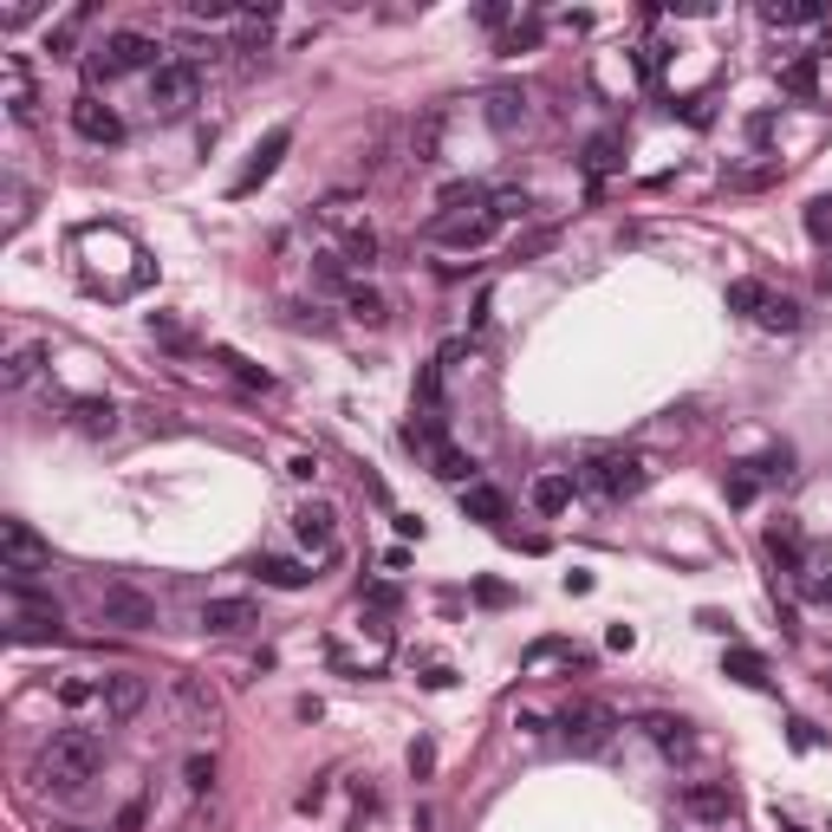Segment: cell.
Listing matches in <instances>:
<instances>
[{
	"mask_svg": "<svg viewBox=\"0 0 832 832\" xmlns=\"http://www.w3.org/2000/svg\"><path fill=\"white\" fill-rule=\"evenodd\" d=\"M729 813H735L729 780H690L683 787V820H696V826H729Z\"/></svg>",
	"mask_w": 832,
	"mask_h": 832,
	"instance_id": "8fae6325",
	"label": "cell"
},
{
	"mask_svg": "<svg viewBox=\"0 0 832 832\" xmlns=\"http://www.w3.org/2000/svg\"><path fill=\"white\" fill-rule=\"evenodd\" d=\"M351 196H326V202H319V221H332V228H339V221H351Z\"/></svg>",
	"mask_w": 832,
	"mask_h": 832,
	"instance_id": "60d3db41",
	"label": "cell"
},
{
	"mask_svg": "<svg viewBox=\"0 0 832 832\" xmlns=\"http://www.w3.org/2000/svg\"><path fill=\"white\" fill-rule=\"evenodd\" d=\"M169 702H176V715H183L189 729H221V696L208 690L202 677H176V683H169Z\"/></svg>",
	"mask_w": 832,
	"mask_h": 832,
	"instance_id": "4fadbf2b",
	"label": "cell"
},
{
	"mask_svg": "<svg viewBox=\"0 0 832 832\" xmlns=\"http://www.w3.org/2000/svg\"><path fill=\"white\" fill-rule=\"evenodd\" d=\"M40 364H46V346L40 339H20V346L0 358V391H26L40 377Z\"/></svg>",
	"mask_w": 832,
	"mask_h": 832,
	"instance_id": "2e32d148",
	"label": "cell"
},
{
	"mask_svg": "<svg viewBox=\"0 0 832 832\" xmlns=\"http://www.w3.org/2000/svg\"><path fill=\"white\" fill-rule=\"evenodd\" d=\"M488 124H494L501 138H514V131H527V91H514V85H501V91H488Z\"/></svg>",
	"mask_w": 832,
	"mask_h": 832,
	"instance_id": "ac0fdd59",
	"label": "cell"
},
{
	"mask_svg": "<svg viewBox=\"0 0 832 832\" xmlns=\"http://www.w3.org/2000/svg\"><path fill=\"white\" fill-rule=\"evenodd\" d=\"M364 605H371V612H391V605H397V585H371Z\"/></svg>",
	"mask_w": 832,
	"mask_h": 832,
	"instance_id": "ee69618b",
	"label": "cell"
},
{
	"mask_svg": "<svg viewBox=\"0 0 832 832\" xmlns=\"http://www.w3.org/2000/svg\"><path fill=\"white\" fill-rule=\"evenodd\" d=\"M585 163H592V169H599V176H605V169H612V163H618V131H605V138L592 143V156H585Z\"/></svg>",
	"mask_w": 832,
	"mask_h": 832,
	"instance_id": "f35d334b",
	"label": "cell"
},
{
	"mask_svg": "<svg viewBox=\"0 0 832 832\" xmlns=\"http://www.w3.org/2000/svg\"><path fill=\"white\" fill-rule=\"evenodd\" d=\"M488 215H494V221H514V215H527V189H494V196H488Z\"/></svg>",
	"mask_w": 832,
	"mask_h": 832,
	"instance_id": "8d00e7d4",
	"label": "cell"
},
{
	"mask_svg": "<svg viewBox=\"0 0 832 832\" xmlns=\"http://www.w3.org/2000/svg\"><path fill=\"white\" fill-rule=\"evenodd\" d=\"M202 105V66L196 59H169L150 78V118H189Z\"/></svg>",
	"mask_w": 832,
	"mask_h": 832,
	"instance_id": "277c9868",
	"label": "cell"
},
{
	"mask_svg": "<svg viewBox=\"0 0 832 832\" xmlns=\"http://www.w3.org/2000/svg\"><path fill=\"white\" fill-rule=\"evenodd\" d=\"M72 416H78L85 436H111V429H118V404H105V397H78Z\"/></svg>",
	"mask_w": 832,
	"mask_h": 832,
	"instance_id": "4316f807",
	"label": "cell"
},
{
	"mask_svg": "<svg viewBox=\"0 0 832 832\" xmlns=\"http://www.w3.org/2000/svg\"><path fill=\"white\" fill-rule=\"evenodd\" d=\"M585 482L599 488V494H612V501H631V494L650 488V462L644 456H624V449H605V456L585 462Z\"/></svg>",
	"mask_w": 832,
	"mask_h": 832,
	"instance_id": "5b68a950",
	"label": "cell"
},
{
	"mask_svg": "<svg viewBox=\"0 0 832 832\" xmlns=\"http://www.w3.org/2000/svg\"><path fill=\"white\" fill-rule=\"evenodd\" d=\"M346 313H351V319H364V326H384L391 299H384L377 286H346Z\"/></svg>",
	"mask_w": 832,
	"mask_h": 832,
	"instance_id": "83f0119b",
	"label": "cell"
},
{
	"mask_svg": "<svg viewBox=\"0 0 832 832\" xmlns=\"http://www.w3.org/2000/svg\"><path fill=\"white\" fill-rule=\"evenodd\" d=\"M767 306V286L762 280H729V313H748V319H762Z\"/></svg>",
	"mask_w": 832,
	"mask_h": 832,
	"instance_id": "1f68e13d",
	"label": "cell"
},
{
	"mask_svg": "<svg viewBox=\"0 0 832 832\" xmlns=\"http://www.w3.org/2000/svg\"><path fill=\"white\" fill-rule=\"evenodd\" d=\"M98 624H118V631H156V599L138 585H105L98 592Z\"/></svg>",
	"mask_w": 832,
	"mask_h": 832,
	"instance_id": "52a82bcc",
	"label": "cell"
},
{
	"mask_svg": "<svg viewBox=\"0 0 832 832\" xmlns=\"http://www.w3.org/2000/svg\"><path fill=\"white\" fill-rule=\"evenodd\" d=\"M762 547H767V559H774L780 572H800V579H807V540H800L793 521H774V527L762 534Z\"/></svg>",
	"mask_w": 832,
	"mask_h": 832,
	"instance_id": "9a60e30c",
	"label": "cell"
},
{
	"mask_svg": "<svg viewBox=\"0 0 832 832\" xmlns=\"http://www.w3.org/2000/svg\"><path fill=\"white\" fill-rule=\"evenodd\" d=\"M521 664H527V670H547V664H585V657H579L566 637H540V644H527V657H521Z\"/></svg>",
	"mask_w": 832,
	"mask_h": 832,
	"instance_id": "f546056e",
	"label": "cell"
},
{
	"mask_svg": "<svg viewBox=\"0 0 832 832\" xmlns=\"http://www.w3.org/2000/svg\"><path fill=\"white\" fill-rule=\"evenodd\" d=\"M143 702H150V683H143L138 670H118V677H98V709H105V722H131Z\"/></svg>",
	"mask_w": 832,
	"mask_h": 832,
	"instance_id": "7c38bea8",
	"label": "cell"
},
{
	"mask_svg": "<svg viewBox=\"0 0 832 832\" xmlns=\"http://www.w3.org/2000/svg\"><path fill=\"white\" fill-rule=\"evenodd\" d=\"M138 826H143V807H138V800H131V807L118 813V832H138Z\"/></svg>",
	"mask_w": 832,
	"mask_h": 832,
	"instance_id": "bcb514c9",
	"label": "cell"
},
{
	"mask_svg": "<svg viewBox=\"0 0 832 832\" xmlns=\"http://www.w3.org/2000/svg\"><path fill=\"white\" fill-rule=\"evenodd\" d=\"M494 228H501V221H494V215H488V202H482V208H469V215H449V221H436L429 234H436L442 248H456V254H475V248H488V241H494Z\"/></svg>",
	"mask_w": 832,
	"mask_h": 832,
	"instance_id": "9c48e42d",
	"label": "cell"
},
{
	"mask_svg": "<svg viewBox=\"0 0 832 832\" xmlns=\"http://www.w3.org/2000/svg\"><path fill=\"white\" fill-rule=\"evenodd\" d=\"M286 150H293V124H274L267 138L254 143V156H248V169H241V176L228 183V196H254V189H261V183H267V176H274V169H280V156H286Z\"/></svg>",
	"mask_w": 832,
	"mask_h": 832,
	"instance_id": "ba28073f",
	"label": "cell"
},
{
	"mask_svg": "<svg viewBox=\"0 0 832 832\" xmlns=\"http://www.w3.org/2000/svg\"><path fill=\"white\" fill-rule=\"evenodd\" d=\"M436 143H442V111H429V118L416 124V138H410V156H416V163H436Z\"/></svg>",
	"mask_w": 832,
	"mask_h": 832,
	"instance_id": "836d02e7",
	"label": "cell"
},
{
	"mask_svg": "<svg viewBox=\"0 0 832 832\" xmlns=\"http://www.w3.org/2000/svg\"><path fill=\"white\" fill-rule=\"evenodd\" d=\"M72 131L85 143H124V118L111 105H98V91H78L72 98Z\"/></svg>",
	"mask_w": 832,
	"mask_h": 832,
	"instance_id": "30bf717a",
	"label": "cell"
},
{
	"mask_svg": "<svg viewBox=\"0 0 832 832\" xmlns=\"http://www.w3.org/2000/svg\"><path fill=\"white\" fill-rule=\"evenodd\" d=\"M339 261H346L351 274H371V267H377V234H371V228H351L346 248H339Z\"/></svg>",
	"mask_w": 832,
	"mask_h": 832,
	"instance_id": "f1b7e54d",
	"label": "cell"
},
{
	"mask_svg": "<svg viewBox=\"0 0 832 832\" xmlns=\"http://www.w3.org/2000/svg\"><path fill=\"white\" fill-rule=\"evenodd\" d=\"M183 787H189V793H208V787H215V755H189V762H183Z\"/></svg>",
	"mask_w": 832,
	"mask_h": 832,
	"instance_id": "d590c367",
	"label": "cell"
},
{
	"mask_svg": "<svg viewBox=\"0 0 832 832\" xmlns=\"http://www.w3.org/2000/svg\"><path fill=\"white\" fill-rule=\"evenodd\" d=\"M332 501H306L299 514H293V534H299V547H313V554H326L332 547Z\"/></svg>",
	"mask_w": 832,
	"mask_h": 832,
	"instance_id": "e0dca14e",
	"label": "cell"
},
{
	"mask_svg": "<svg viewBox=\"0 0 832 832\" xmlns=\"http://www.w3.org/2000/svg\"><path fill=\"white\" fill-rule=\"evenodd\" d=\"M820 59H826V53H800V59H787V66H780V85H787L793 98H813V91H820Z\"/></svg>",
	"mask_w": 832,
	"mask_h": 832,
	"instance_id": "484cf974",
	"label": "cell"
},
{
	"mask_svg": "<svg viewBox=\"0 0 832 832\" xmlns=\"http://www.w3.org/2000/svg\"><path fill=\"white\" fill-rule=\"evenodd\" d=\"M462 514H475V521H488V527H501L507 521V494L488 482H469L462 488Z\"/></svg>",
	"mask_w": 832,
	"mask_h": 832,
	"instance_id": "ffe728a7",
	"label": "cell"
},
{
	"mask_svg": "<svg viewBox=\"0 0 832 832\" xmlns=\"http://www.w3.org/2000/svg\"><path fill=\"white\" fill-rule=\"evenodd\" d=\"M644 735L664 748V755H696V735L683 715H644Z\"/></svg>",
	"mask_w": 832,
	"mask_h": 832,
	"instance_id": "d6986e66",
	"label": "cell"
},
{
	"mask_svg": "<svg viewBox=\"0 0 832 832\" xmlns=\"http://www.w3.org/2000/svg\"><path fill=\"white\" fill-rule=\"evenodd\" d=\"M722 494H729V507H748V501H755V475H748V469H729V475H722Z\"/></svg>",
	"mask_w": 832,
	"mask_h": 832,
	"instance_id": "74e56055",
	"label": "cell"
},
{
	"mask_svg": "<svg viewBox=\"0 0 832 832\" xmlns=\"http://www.w3.org/2000/svg\"><path fill=\"white\" fill-rule=\"evenodd\" d=\"M767 26H820L826 20V7L820 0H774V7H762Z\"/></svg>",
	"mask_w": 832,
	"mask_h": 832,
	"instance_id": "cb8c5ba5",
	"label": "cell"
},
{
	"mask_svg": "<svg viewBox=\"0 0 832 832\" xmlns=\"http://www.w3.org/2000/svg\"><path fill=\"white\" fill-rule=\"evenodd\" d=\"M85 20H91V7H72L66 20H53V26H46V53H53V59H72V53H78Z\"/></svg>",
	"mask_w": 832,
	"mask_h": 832,
	"instance_id": "603a6c76",
	"label": "cell"
},
{
	"mask_svg": "<svg viewBox=\"0 0 832 832\" xmlns=\"http://www.w3.org/2000/svg\"><path fill=\"white\" fill-rule=\"evenodd\" d=\"M534 507H540V514H566V507H572V475H566V469L534 475Z\"/></svg>",
	"mask_w": 832,
	"mask_h": 832,
	"instance_id": "7402d4cb",
	"label": "cell"
},
{
	"mask_svg": "<svg viewBox=\"0 0 832 832\" xmlns=\"http://www.w3.org/2000/svg\"><path fill=\"white\" fill-rule=\"evenodd\" d=\"M554 729H559V742H566L572 755H599V748L618 735V709L599 702V696H572V702L554 715Z\"/></svg>",
	"mask_w": 832,
	"mask_h": 832,
	"instance_id": "3957f363",
	"label": "cell"
},
{
	"mask_svg": "<svg viewBox=\"0 0 832 832\" xmlns=\"http://www.w3.org/2000/svg\"><path fill=\"white\" fill-rule=\"evenodd\" d=\"M7 111H13V124H33V118H40V98H33L20 59H7Z\"/></svg>",
	"mask_w": 832,
	"mask_h": 832,
	"instance_id": "44dd1931",
	"label": "cell"
},
{
	"mask_svg": "<svg viewBox=\"0 0 832 832\" xmlns=\"http://www.w3.org/2000/svg\"><path fill=\"white\" fill-rule=\"evenodd\" d=\"M429 462H436V475H442V482H462V488L475 482V462H469L462 449H449V442H442V449H436Z\"/></svg>",
	"mask_w": 832,
	"mask_h": 832,
	"instance_id": "d6a6232c",
	"label": "cell"
},
{
	"mask_svg": "<svg viewBox=\"0 0 832 832\" xmlns=\"http://www.w3.org/2000/svg\"><path fill=\"white\" fill-rule=\"evenodd\" d=\"M429 767H436V748H429V742H416V748H410V774H429Z\"/></svg>",
	"mask_w": 832,
	"mask_h": 832,
	"instance_id": "f6af8a7d",
	"label": "cell"
},
{
	"mask_svg": "<svg viewBox=\"0 0 832 832\" xmlns=\"http://www.w3.org/2000/svg\"><path fill=\"white\" fill-rule=\"evenodd\" d=\"M800 585H807V599H813V605H832V572H807Z\"/></svg>",
	"mask_w": 832,
	"mask_h": 832,
	"instance_id": "b9f144b4",
	"label": "cell"
},
{
	"mask_svg": "<svg viewBox=\"0 0 832 832\" xmlns=\"http://www.w3.org/2000/svg\"><path fill=\"white\" fill-rule=\"evenodd\" d=\"M66 832H78V826H66Z\"/></svg>",
	"mask_w": 832,
	"mask_h": 832,
	"instance_id": "7dc6e473",
	"label": "cell"
},
{
	"mask_svg": "<svg viewBox=\"0 0 832 832\" xmlns=\"http://www.w3.org/2000/svg\"><path fill=\"white\" fill-rule=\"evenodd\" d=\"M807 228H813L820 241H826V234H832V196H820V202L807 208Z\"/></svg>",
	"mask_w": 832,
	"mask_h": 832,
	"instance_id": "ab89813d",
	"label": "cell"
},
{
	"mask_svg": "<svg viewBox=\"0 0 832 832\" xmlns=\"http://www.w3.org/2000/svg\"><path fill=\"white\" fill-rule=\"evenodd\" d=\"M286 475H293V482H313V475H319V456H293Z\"/></svg>",
	"mask_w": 832,
	"mask_h": 832,
	"instance_id": "7bdbcfd3",
	"label": "cell"
},
{
	"mask_svg": "<svg viewBox=\"0 0 832 832\" xmlns=\"http://www.w3.org/2000/svg\"><path fill=\"white\" fill-rule=\"evenodd\" d=\"M722 677H735V683H748V690H767V657L735 644V650L722 657Z\"/></svg>",
	"mask_w": 832,
	"mask_h": 832,
	"instance_id": "d4e9b609",
	"label": "cell"
},
{
	"mask_svg": "<svg viewBox=\"0 0 832 832\" xmlns=\"http://www.w3.org/2000/svg\"><path fill=\"white\" fill-rule=\"evenodd\" d=\"M261 579H267L274 592H299V585H313V572H306L299 559H261Z\"/></svg>",
	"mask_w": 832,
	"mask_h": 832,
	"instance_id": "4dcf8cb0",
	"label": "cell"
},
{
	"mask_svg": "<svg viewBox=\"0 0 832 832\" xmlns=\"http://www.w3.org/2000/svg\"><path fill=\"white\" fill-rule=\"evenodd\" d=\"M163 66H169V59H163V46H156L150 33L118 26V33H105V46L91 53V85H98V78L111 85V78H124V72H150V78H156Z\"/></svg>",
	"mask_w": 832,
	"mask_h": 832,
	"instance_id": "7a4b0ae2",
	"label": "cell"
},
{
	"mask_svg": "<svg viewBox=\"0 0 832 832\" xmlns=\"http://www.w3.org/2000/svg\"><path fill=\"white\" fill-rule=\"evenodd\" d=\"M0 572H7V579L53 572V547H46L26 521H0Z\"/></svg>",
	"mask_w": 832,
	"mask_h": 832,
	"instance_id": "8992f818",
	"label": "cell"
},
{
	"mask_svg": "<svg viewBox=\"0 0 832 832\" xmlns=\"http://www.w3.org/2000/svg\"><path fill=\"white\" fill-rule=\"evenodd\" d=\"M762 326H767V332H793V326H800V306H793V299H774V293H767Z\"/></svg>",
	"mask_w": 832,
	"mask_h": 832,
	"instance_id": "e575fe53",
	"label": "cell"
},
{
	"mask_svg": "<svg viewBox=\"0 0 832 832\" xmlns=\"http://www.w3.org/2000/svg\"><path fill=\"white\" fill-rule=\"evenodd\" d=\"M98 767H105V742L85 735V729H59V735L46 742V755L33 762V780H40L46 793H85Z\"/></svg>",
	"mask_w": 832,
	"mask_h": 832,
	"instance_id": "6da1fadb",
	"label": "cell"
},
{
	"mask_svg": "<svg viewBox=\"0 0 832 832\" xmlns=\"http://www.w3.org/2000/svg\"><path fill=\"white\" fill-rule=\"evenodd\" d=\"M248 624H261V605L254 599H208L202 605V631H215V637H234Z\"/></svg>",
	"mask_w": 832,
	"mask_h": 832,
	"instance_id": "5bb4252c",
	"label": "cell"
}]
</instances>
